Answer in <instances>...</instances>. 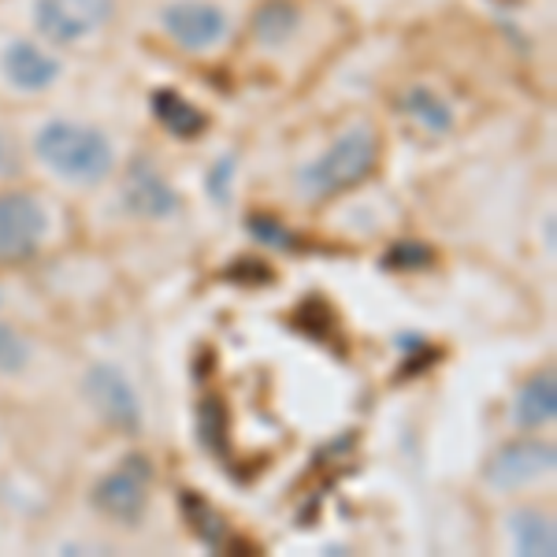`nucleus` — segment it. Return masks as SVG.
<instances>
[{"instance_id": "0eeeda50", "label": "nucleus", "mask_w": 557, "mask_h": 557, "mask_svg": "<svg viewBox=\"0 0 557 557\" xmlns=\"http://www.w3.org/2000/svg\"><path fill=\"white\" fill-rule=\"evenodd\" d=\"M160 26L186 52H209L227 38V15L209 0H172L160 12Z\"/></svg>"}, {"instance_id": "dca6fc26", "label": "nucleus", "mask_w": 557, "mask_h": 557, "mask_svg": "<svg viewBox=\"0 0 557 557\" xmlns=\"http://www.w3.org/2000/svg\"><path fill=\"white\" fill-rule=\"evenodd\" d=\"M401 108L417 127H424L428 134H446L454 127V108L428 86H412L406 97H401Z\"/></svg>"}, {"instance_id": "39448f33", "label": "nucleus", "mask_w": 557, "mask_h": 557, "mask_svg": "<svg viewBox=\"0 0 557 557\" xmlns=\"http://www.w3.org/2000/svg\"><path fill=\"white\" fill-rule=\"evenodd\" d=\"M45 209L38 197L8 190L0 194V264H23L38 253L45 238Z\"/></svg>"}, {"instance_id": "1a4fd4ad", "label": "nucleus", "mask_w": 557, "mask_h": 557, "mask_svg": "<svg viewBox=\"0 0 557 557\" xmlns=\"http://www.w3.org/2000/svg\"><path fill=\"white\" fill-rule=\"evenodd\" d=\"M178 194L175 186L168 183L149 160H134L127 168V178H123V209L131 215H141V220H168V215L178 212Z\"/></svg>"}, {"instance_id": "4468645a", "label": "nucleus", "mask_w": 557, "mask_h": 557, "mask_svg": "<svg viewBox=\"0 0 557 557\" xmlns=\"http://www.w3.org/2000/svg\"><path fill=\"white\" fill-rule=\"evenodd\" d=\"M298 26H301V12L290 0H264L253 12V38L264 45V49L286 45L298 34Z\"/></svg>"}, {"instance_id": "423d86ee", "label": "nucleus", "mask_w": 557, "mask_h": 557, "mask_svg": "<svg viewBox=\"0 0 557 557\" xmlns=\"http://www.w3.org/2000/svg\"><path fill=\"white\" fill-rule=\"evenodd\" d=\"M557 465V450L554 443H543V438H517V443H506L491 454V461L483 465V483L494 491H517L524 483L539 480V475L554 472Z\"/></svg>"}, {"instance_id": "7ed1b4c3", "label": "nucleus", "mask_w": 557, "mask_h": 557, "mask_svg": "<svg viewBox=\"0 0 557 557\" xmlns=\"http://www.w3.org/2000/svg\"><path fill=\"white\" fill-rule=\"evenodd\" d=\"M115 15V0H34V26L49 45L94 38Z\"/></svg>"}, {"instance_id": "f257e3e1", "label": "nucleus", "mask_w": 557, "mask_h": 557, "mask_svg": "<svg viewBox=\"0 0 557 557\" xmlns=\"http://www.w3.org/2000/svg\"><path fill=\"white\" fill-rule=\"evenodd\" d=\"M34 152L64 183H101L115 168V149L97 127L75 120H49L34 138Z\"/></svg>"}, {"instance_id": "2eb2a0df", "label": "nucleus", "mask_w": 557, "mask_h": 557, "mask_svg": "<svg viewBox=\"0 0 557 557\" xmlns=\"http://www.w3.org/2000/svg\"><path fill=\"white\" fill-rule=\"evenodd\" d=\"M178 509H183V517H186V524L194 528V535L201 539L209 550H223L227 546V524H223V517L215 513V506L205 494H197V491H183L178 494Z\"/></svg>"}, {"instance_id": "f03ea898", "label": "nucleus", "mask_w": 557, "mask_h": 557, "mask_svg": "<svg viewBox=\"0 0 557 557\" xmlns=\"http://www.w3.org/2000/svg\"><path fill=\"white\" fill-rule=\"evenodd\" d=\"M380 164V138L372 127H354L343 138H335V146H327L312 164H305L298 172V186L309 197H335L346 194L354 186H361L368 175Z\"/></svg>"}, {"instance_id": "9b49d317", "label": "nucleus", "mask_w": 557, "mask_h": 557, "mask_svg": "<svg viewBox=\"0 0 557 557\" xmlns=\"http://www.w3.org/2000/svg\"><path fill=\"white\" fill-rule=\"evenodd\" d=\"M149 108H152V120L183 141L201 138V134L209 131V115L194 101H186L183 94H175V89H157V94L149 97Z\"/></svg>"}, {"instance_id": "412c9836", "label": "nucleus", "mask_w": 557, "mask_h": 557, "mask_svg": "<svg viewBox=\"0 0 557 557\" xmlns=\"http://www.w3.org/2000/svg\"><path fill=\"white\" fill-rule=\"evenodd\" d=\"M249 235H253L257 242H264V246L294 249V235L278 220H272V215H260V212L249 215Z\"/></svg>"}, {"instance_id": "20e7f679", "label": "nucleus", "mask_w": 557, "mask_h": 557, "mask_svg": "<svg viewBox=\"0 0 557 557\" xmlns=\"http://www.w3.org/2000/svg\"><path fill=\"white\" fill-rule=\"evenodd\" d=\"M149 480H152V469L141 454L127 457L115 472H108L101 483L94 487V509L104 513L108 520L115 524H127L134 528L141 517H146V506H149Z\"/></svg>"}, {"instance_id": "9d476101", "label": "nucleus", "mask_w": 557, "mask_h": 557, "mask_svg": "<svg viewBox=\"0 0 557 557\" xmlns=\"http://www.w3.org/2000/svg\"><path fill=\"white\" fill-rule=\"evenodd\" d=\"M0 67H4V78L23 94H41V89L57 86L60 78V60L52 52H45L38 41H12L0 57Z\"/></svg>"}, {"instance_id": "aec40b11", "label": "nucleus", "mask_w": 557, "mask_h": 557, "mask_svg": "<svg viewBox=\"0 0 557 557\" xmlns=\"http://www.w3.org/2000/svg\"><path fill=\"white\" fill-rule=\"evenodd\" d=\"M238 160L235 152H227L223 160H215V164L209 168V178H205V186H209V197L215 205H231V186H235V175H238Z\"/></svg>"}, {"instance_id": "f8f14e48", "label": "nucleus", "mask_w": 557, "mask_h": 557, "mask_svg": "<svg viewBox=\"0 0 557 557\" xmlns=\"http://www.w3.org/2000/svg\"><path fill=\"white\" fill-rule=\"evenodd\" d=\"M557 417V383L550 372H535L520 386L513 401V420L520 428H543Z\"/></svg>"}, {"instance_id": "a211bd4d", "label": "nucleus", "mask_w": 557, "mask_h": 557, "mask_svg": "<svg viewBox=\"0 0 557 557\" xmlns=\"http://www.w3.org/2000/svg\"><path fill=\"white\" fill-rule=\"evenodd\" d=\"M30 364V343L12 327V323H0V372L15 375Z\"/></svg>"}, {"instance_id": "6e6552de", "label": "nucleus", "mask_w": 557, "mask_h": 557, "mask_svg": "<svg viewBox=\"0 0 557 557\" xmlns=\"http://www.w3.org/2000/svg\"><path fill=\"white\" fill-rule=\"evenodd\" d=\"M83 394L86 401L94 406V412L101 420H108L112 428L134 431L141 424V406H138V394L127 375L120 372L115 364H94L83 380Z\"/></svg>"}, {"instance_id": "4be33fe9", "label": "nucleus", "mask_w": 557, "mask_h": 557, "mask_svg": "<svg viewBox=\"0 0 557 557\" xmlns=\"http://www.w3.org/2000/svg\"><path fill=\"white\" fill-rule=\"evenodd\" d=\"M4 172H15V157H12V146H8V138L0 134V175Z\"/></svg>"}, {"instance_id": "f3484780", "label": "nucleus", "mask_w": 557, "mask_h": 557, "mask_svg": "<svg viewBox=\"0 0 557 557\" xmlns=\"http://www.w3.org/2000/svg\"><path fill=\"white\" fill-rule=\"evenodd\" d=\"M197 438L212 457H231V420H227V406L220 398H205L197 406Z\"/></svg>"}, {"instance_id": "6ab92c4d", "label": "nucleus", "mask_w": 557, "mask_h": 557, "mask_svg": "<svg viewBox=\"0 0 557 557\" xmlns=\"http://www.w3.org/2000/svg\"><path fill=\"white\" fill-rule=\"evenodd\" d=\"M428 264H431V249L420 246V242H398L383 257V268H394V272H420Z\"/></svg>"}, {"instance_id": "ddd939ff", "label": "nucleus", "mask_w": 557, "mask_h": 557, "mask_svg": "<svg viewBox=\"0 0 557 557\" xmlns=\"http://www.w3.org/2000/svg\"><path fill=\"white\" fill-rule=\"evenodd\" d=\"M509 535H513L517 554H524V557H554L557 554L554 520L543 517L539 509H517V513L509 517Z\"/></svg>"}]
</instances>
